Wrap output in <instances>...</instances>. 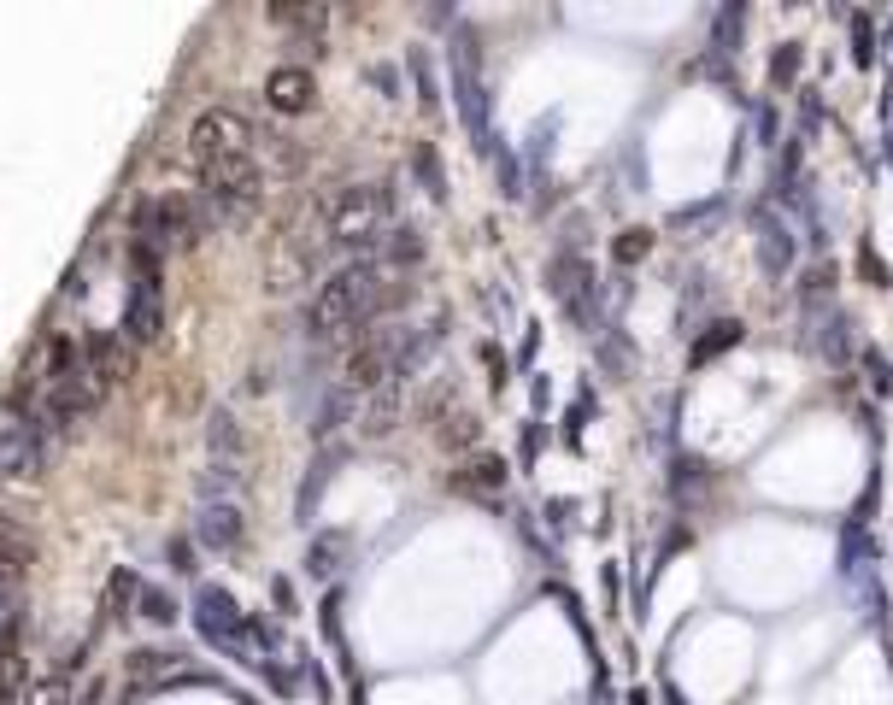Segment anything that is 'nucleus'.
Wrapping results in <instances>:
<instances>
[{
  "label": "nucleus",
  "instance_id": "f257e3e1",
  "mask_svg": "<svg viewBox=\"0 0 893 705\" xmlns=\"http://www.w3.org/2000/svg\"><path fill=\"white\" fill-rule=\"evenodd\" d=\"M406 295H411V282H394V271L377 254H359L318 282L306 324H311L318 341H341V336H359L365 324H377L388 306H400Z\"/></svg>",
  "mask_w": 893,
  "mask_h": 705
},
{
  "label": "nucleus",
  "instance_id": "f03ea898",
  "mask_svg": "<svg viewBox=\"0 0 893 705\" xmlns=\"http://www.w3.org/2000/svg\"><path fill=\"white\" fill-rule=\"evenodd\" d=\"M394 218V182H347V189L324 195L318 224L329 247H359V254H377Z\"/></svg>",
  "mask_w": 893,
  "mask_h": 705
},
{
  "label": "nucleus",
  "instance_id": "7ed1b4c3",
  "mask_svg": "<svg viewBox=\"0 0 893 705\" xmlns=\"http://www.w3.org/2000/svg\"><path fill=\"white\" fill-rule=\"evenodd\" d=\"M206 224L212 218H206L200 195H148L130 212V247L171 259V254H182V247H195L206 236Z\"/></svg>",
  "mask_w": 893,
  "mask_h": 705
},
{
  "label": "nucleus",
  "instance_id": "20e7f679",
  "mask_svg": "<svg viewBox=\"0 0 893 705\" xmlns=\"http://www.w3.org/2000/svg\"><path fill=\"white\" fill-rule=\"evenodd\" d=\"M189 171L206 177V171H218V165H236V159H254L259 153V136H254V123H247L236 107H206L195 123H189Z\"/></svg>",
  "mask_w": 893,
  "mask_h": 705
},
{
  "label": "nucleus",
  "instance_id": "39448f33",
  "mask_svg": "<svg viewBox=\"0 0 893 705\" xmlns=\"http://www.w3.org/2000/svg\"><path fill=\"white\" fill-rule=\"evenodd\" d=\"M195 624H200V635L212 641V647H224L230 658H247V665H265L259 647H277V635L265 624H254V617H241V606L224 588H200Z\"/></svg>",
  "mask_w": 893,
  "mask_h": 705
},
{
  "label": "nucleus",
  "instance_id": "423d86ee",
  "mask_svg": "<svg viewBox=\"0 0 893 705\" xmlns=\"http://www.w3.org/2000/svg\"><path fill=\"white\" fill-rule=\"evenodd\" d=\"M165 329V259L130 247V282H123V341L148 347Z\"/></svg>",
  "mask_w": 893,
  "mask_h": 705
},
{
  "label": "nucleus",
  "instance_id": "0eeeda50",
  "mask_svg": "<svg viewBox=\"0 0 893 705\" xmlns=\"http://www.w3.org/2000/svg\"><path fill=\"white\" fill-rule=\"evenodd\" d=\"M53 424L41 418V411H30V418H12L7 429H0V476H12V483H30V476L48 470L53 459Z\"/></svg>",
  "mask_w": 893,
  "mask_h": 705
},
{
  "label": "nucleus",
  "instance_id": "6e6552de",
  "mask_svg": "<svg viewBox=\"0 0 893 705\" xmlns=\"http://www.w3.org/2000/svg\"><path fill=\"white\" fill-rule=\"evenodd\" d=\"M553 295H558V306L583 324V329H594V271H588V259L583 254H558L553 259Z\"/></svg>",
  "mask_w": 893,
  "mask_h": 705
},
{
  "label": "nucleus",
  "instance_id": "1a4fd4ad",
  "mask_svg": "<svg viewBox=\"0 0 893 705\" xmlns=\"http://www.w3.org/2000/svg\"><path fill=\"white\" fill-rule=\"evenodd\" d=\"M753 241H758V265H764V277H787L794 271V230L782 224L776 206H758L753 212Z\"/></svg>",
  "mask_w": 893,
  "mask_h": 705
},
{
  "label": "nucleus",
  "instance_id": "9d476101",
  "mask_svg": "<svg viewBox=\"0 0 893 705\" xmlns=\"http://www.w3.org/2000/svg\"><path fill=\"white\" fill-rule=\"evenodd\" d=\"M406 418V383H383L377 394H365V406H359V435L365 441H383V435H394Z\"/></svg>",
  "mask_w": 893,
  "mask_h": 705
},
{
  "label": "nucleus",
  "instance_id": "9b49d317",
  "mask_svg": "<svg viewBox=\"0 0 893 705\" xmlns=\"http://www.w3.org/2000/svg\"><path fill=\"white\" fill-rule=\"evenodd\" d=\"M265 100H271V112L300 118V112L318 107V82H311L306 66H282V71H271V82H265Z\"/></svg>",
  "mask_w": 893,
  "mask_h": 705
},
{
  "label": "nucleus",
  "instance_id": "f8f14e48",
  "mask_svg": "<svg viewBox=\"0 0 893 705\" xmlns=\"http://www.w3.org/2000/svg\"><path fill=\"white\" fill-rule=\"evenodd\" d=\"M195 535H200V547H212V553H236V547H241V535H247L241 506H236V500H206V506H200Z\"/></svg>",
  "mask_w": 893,
  "mask_h": 705
},
{
  "label": "nucleus",
  "instance_id": "ddd939ff",
  "mask_svg": "<svg viewBox=\"0 0 893 705\" xmlns=\"http://www.w3.org/2000/svg\"><path fill=\"white\" fill-rule=\"evenodd\" d=\"M136 606H141V617H148V624H171V617H177V599L159 594V588H148V583L136 588Z\"/></svg>",
  "mask_w": 893,
  "mask_h": 705
},
{
  "label": "nucleus",
  "instance_id": "4468645a",
  "mask_svg": "<svg viewBox=\"0 0 893 705\" xmlns=\"http://www.w3.org/2000/svg\"><path fill=\"white\" fill-rule=\"evenodd\" d=\"M712 329H717V336H699V341H694V365H705L712 352H723V347L741 341V324H712Z\"/></svg>",
  "mask_w": 893,
  "mask_h": 705
},
{
  "label": "nucleus",
  "instance_id": "2eb2a0df",
  "mask_svg": "<svg viewBox=\"0 0 893 705\" xmlns=\"http://www.w3.org/2000/svg\"><path fill=\"white\" fill-rule=\"evenodd\" d=\"M271 18H277V24H288V30H324V12H318V7H277Z\"/></svg>",
  "mask_w": 893,
  "mask_h": 705
},
{
  "label": "nucleus",
  "instance_id": "dca6fc26",
  "mask_svg": "<svg viewBox=\"0 0 893 705\" xmlns=\"http://www.w3.org/2000/svg\"><path fill=\"white\" fill-rule=\"evenodd\" d=\"M735 30H741V7H730L717 18V30H712V48L717 53H735Z\"/></svg>",
  "mask_w": 893,
  "mask_h": 705
},
{
  "label": "nucleus",
  "instance_id": "f3484780",
  "mask_svg": "<svg viewBox=\"0 0 893 705\" xmlns=\"http://www.w3.org/2000/svg\"><path fill=\"white\" fill-rule=\"evenodd\" d=\"M794 71H800V48L787 41V48L771 59V82H776V89H787V82H794Z\"/></svg>",
  "mask_w": 893,
  "mask_h": 705
},
{
  "label": "nucleus",
  "instance_id": "a211bd4d",
  "mask_svg": "<svg viewBox=\"0 0 893 705\" xmlns=\"http://www.w3.org/2000/svg\"><path fill=\"white\" fill-rule=\"evenodd\" d=\"M853 36H859V48H853V53H859V66H870V53H876V48H870V18H864V12L853 18Z\"/></svg>",
  "mask_w": 893,
  "mask_h": 705
}]
</instances>
